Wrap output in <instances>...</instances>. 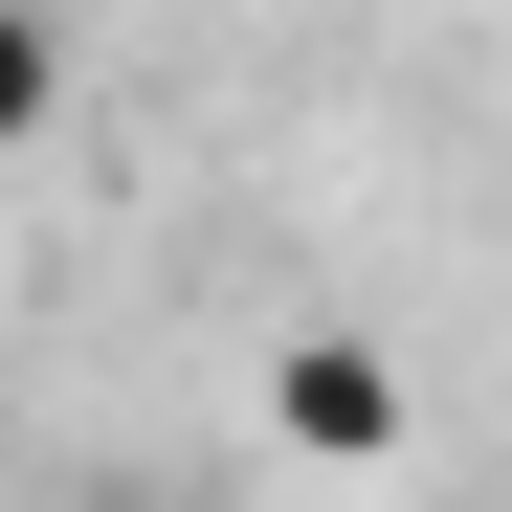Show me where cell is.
I'll return each instance as SVG.
<instances>
[{
    "instance_id": "6da1fadb",
    "label": "cell",
    "mask_w": 512,
    "mask_h": 512,
    "mask_svg": "<svg viewBox=\"0 0 512 512\" xmlns=\"http://www.w3.org/2000/svg\"><path fill=\"white\" fill-rule=\"evenodd\" d=\"M401 357H379V334H268V446L290 468H401Z\"/></svg>"
},
{
    "instance_id": "7a4b0ae2",
    "label": "cell",
    "mask_w": 512,
    "mask_h": 512,
    "mask_svg": "<svg viewBox=\"0 0 512 512\" xmlns=\"http://www.w3.org/2000/svg\"><path fill=\"white\" fill-rule=\"evenodd\" d=\"M45 112H67V23L0 0V156H45Z\"/></svg>"
},
{
    "instance_id": "3957f363",
    "label": "cell",
    "mask_w": 512,
    "mask_h": 512,
    "mask_svg": "<svg viewBox=\"0 0 512 512\" xmlns=\"http://www.w3.org/2000/svg\"><path fill=\"white\" fill-rule=\"evenodd\" d=\"M45 512H156V490H112V468H67V490H45Z\"/></svg>"
},
{
    "instance_id": "277c9868",
    "label": "cell",
    "mask_w": 512,
    "mask_h": 512,
    "mask_svg": "<svg viewBox=\"0 0 512 512\" xmlns=\"http://www.w3.org/2000/svg\"><path fill=\"white\" fill-rule=\"evenodd\" d=\"M446 512H512V490H446Z\"/></svg>"
}]
</instances>
